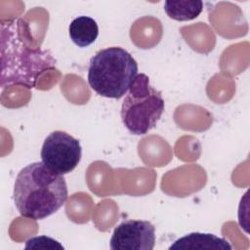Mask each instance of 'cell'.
Segmentation results:
<instances>
[{"mask_svg":"<svg viewBox=\"0 0 250 250\" xmlns=\"http://www.w3.org/2000/svg\"><path fill=\"white\" fill-rule=\"evenodd\" d=\"M203 10V2L199 0L165 1L164 11L167 16L175 21H186L197 18Z\"/></svg>","mask_w":250,"mask_h":250,"instance_id":"obj_9","label":"cell"},{"mask_svg":"<svg viewBox=\"0 0 250 250\" xmlns=\"http://www.w3.org/2000/svg\"><path fill=\"white\" fill-rule=\"evenodd\" d=\"M26 249H63L64 247L57 240L46 235L34 236L25 243Z\"/></svg>","mask_w":250,"mask_h":250,"instance_id":"obj_10","label":"cell"},{"mask_svg":"<svg viewBox=\"0 0 250 250\" xmlns=\"http://www.w3.org/2000/svg\"><path fill=\"white\" fill-rule=\"evenodd\" d=\"M13 196L19 213L36 221L53 215L62 207L68 190L62 175L53 172L43 162H33L19 172Z\"/></svg>","mask_w":250,"mask_h":250,"instance_id":"obj_1","label":"cell"},{"mask_svg":"<svg viewBox=\"0 0 250 250\" xmlns=\"http://www.w3.org/2000/svg\"><path fill=\"white\" fill-rule=\"evenodd\" d=\"M169 249H214V250H231V245L222 237L212 233L190 232L186 234L175 242Z\"/></svg>","mask_w":250,"mask_h":250,"instance_id":"obj_7","label":"cell"},{"mask_svg":"<svg viewBox=\"0 0 250 250\" xmlns=\"http://www.w3.org/2000/svg\"><path fill=\"white\" fill-rule=\"evenodd\" d=\"M138 74V63L121 47H108L98 51L90 60L88 83L100 96L120 99L127 94Z\"/></svg>","mask_w":250,"mask_h":250,"instance_id":"obj_3","label":"cell"},{"mask_svg":"<svg viewBox=\"0 0 250 250\" xmlns=\"http://www.w3.org/2000/svg\"><path fill=\"white\" fill-rule=\"evenodd\" d=\"M71 41L80 48H85L93 44L99 35L97 21L88 17L80 16L75 18L68 26Z\"/></svg>","mask_w":250,"mask_h":250,"instance_id":"obj_8","label":"cell"},{"mask_svg":"<svg viewBox=\"0 0 250 250\" xmlns=\"http://www.w3.org/2000/svg\"><path fill=\"white\" fill-rule=\"evenodd\" d=\"M155 228L144 220H126L113 230L109 247L112 250H152Z\"/></svg>","mask_w":250,"mask_h":250,"instance_id":"obj_6","label":"cell"},{"mask_svg":"<svg viewBox=\"0 0 250 250\" xmlns=\"http://www.w3.org/2000/svg\"><path fill=\"white\" fill-rule=\"evenodd\" d=\"M1 84H21L33 87L37 77L53 67L54 59L45 51L24 44L14 24L2 26Z\"/></svg>","mask_w":250,"mask_h":250,"instance_id":"obj_2","label":"cell"},{"mask_svg":"<svg viewBox=\"0 0 250 250\" xmlns=\"http://www.w3.org/2000/svg\"><path fill=\"white\" fill-rule=\"evenodd\" d=\"M42 162L53 172L65 175L73 171L81 160L80 142L64 131H54L45 139L41 148Z\"/></svg>","mask_w":250,"mask_h":250,"instance_id":"obj_5","label":"cell"},{"mask_svg":"<svg viewBox=\"0 0 250 250\" xmlns=\"http://www.w3.org/2000/svg\"><path fill=\"white\" fill-rule=\"evenodd\" d=\"M165 104L160 91L149 84L148 76L139 73L133 80L121 105L120 115L133 135H145L160 120Z\"/></svg>","mask_w":250,"mask_h":250,"instance_id":"obj_4","label":"cell"}]
</instances>
